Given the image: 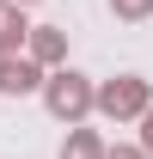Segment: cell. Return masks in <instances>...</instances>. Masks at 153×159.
<instances>
[{"instance_id": "cell-1", "label": "cell", "mask_w": 153, "mask_h": 159, "mask_svg": "<svg viewBox=\"0 0 153 159\" xmlns=\"http://www.w3.org/2000/svg\"><path fill=\"white\" fill-rule=\"evenodd\" d=\"M43 104H49L55 116L74 122V116H86V110H92V86H86L80 74H55L49 86H43Z\"/></svg>"}, {"instance_id": "cell-2", "label": "cell", "mask_w": 153, "mask_h": 159, "mask_svg": "<svg viewBox=\"0 0 153 159\" xmlns=\"http://www.w3.org/2000/svg\"><path fill=\"white\" fill-rule=\"evenodd\" d=\"M98 104H104L110 116H135V110H147V86L135 74H123V80H110V86L98 92Z\"/></svg>"}, {"instance_id": "cell-3", "label": "cell", "mask_w": 153, "mask_h": 159, "mask_svg": "<svg viewBox=\"0 0 153 159\" xmlns=\"http://www.w3.org/2000/svg\"><path fill=\"white\" fill-rule=\"evenodd\" d=\"M37 86V67L31 61H19V55H0V92L12 98V92H31Z\"/></svg>"}, {"instance_id": "cell-4", "label": "cell", "mask_w": 153, "mask_h": 159, "mask_svg": "<svg viewBox=\"0 0 153 159\" xmlns=\"http://www.w3.org/2000/svg\"><path fill=\"white\" fill-rule=\"evenodd\" d=\"M25 43V12H19V0H0V55H12Z\"/></svg>"}, {"instance_id": "cell-5", "label": "cell", "mask_w": 153, "mask_h": 159, "mask_svg": "<svg viewBox=\"0 0 153 159\" xmlns=\"http://www.w3.org/2000/svg\"><path fill=\"white\" fill-rule=\"evenodd\" d=\"M61 159H104V153H98V141L86 135V129H74V141L61 147Z\"/></svg>"}, {"instance_id": "cell-6", "label": "cell", "mask_w": 153, "mask_h": 159, "mask_svg": "<svg viewBox=\"0 0 153 159\" xmlns=\"http://www.w3.org/2000/svg\"><path fill=\"white\" fill-rule=\"evenodd\" d=\"M110 12H116V19H147L153 0H110Z\"/></svg>"}, {"instance_id": "cell-7", "label": "cell", "mask_w": 153, "mask_h": 159, "mask_svg": "<svg viewBox=\"0 0 153 159\" xmlns=\"http://www.w3.org/2000/svg\"><path fill=\"white\" fill-rule=\"evenodd\" d=\"M37 55H43V61L61 55V37H55V31H37Z\"/></svg>"}, {"instance_id": "cell-8", "label": "cell", "mask_w": 153, "mask_h": 159, "mask_svg": "<svg viewBox=\"0 0 153 159\" xmlns=\"http://www.w3.org/2000/svg\"><path fill=\"white\" fill-rule=\"evenodd\" d=\"M141 141H147V153H153V110H147V129H141Z\"/></svg>"}, {"instance_id": "cell-9", "label": "cell", "mask_w": 153, "mask_h": 159, "mask_svg": "<svg viewBox=\"0 0 153 159\" xmlns=\"http://www.w3.org/2000/svg\"><path fill=\"white\" fill-rule=\"evenodd\" d=\"M104 159H141V153H129V147H116V153H104Z\"/></svg>"}, {"instance_id": "cell-10", "label": "cell", "mask_w": 153, "mask_h": 159, "mask_svg": "<svg viewBox=\"0 0 153 159\" xmlns=\"http://www.w3.org/2000/svg\"><path fill=\"white\" fill-rule=\"evenodd\" d=\"M19 6H25V0H19Z\"/></svg>"}]
</instances>
